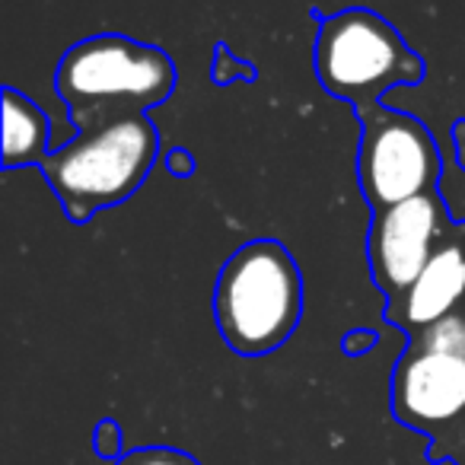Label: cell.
Here are the masks:
<instances>
[{
    "label": "cell",
    "instance_id": "13",
    "mask_svg": "<svg viewBox=\"0 0 465 465\" xmlns=\"http://www.w3.org/2000/svg\"><path fill=\"white\" fill-rule=\"evenodd\" d=\"M122 427H118V420H112V418H105V420H99L96 424V430H93V450H96V456H103V459H122L124 456V450H122Z\"/></svg>",
    "mask_w": 465,
    "mask_h": 465
},
{
    "label": "cell",
    "instance_id": "7",
    "mask_svg": "<svg viewBox=\"0 0 465 465\" xmlns=\"http://www.w3.org/2000/svg\"><path fill=\"white\" fill-rule=\"evenodd\" d=\"M452 223L456 220L450 217V207L440 192L373 213L367 259L373 284L386 293V303L401 297L418 281Z\"/></svg>",
    "mask_w": 465,
    "mask_h": 465
},
{
    "label": "cell",
    "instance_id": "2",
    "mask_svg": "<svg viewBox=\"0 0 465 465\" xmlns=\"http://www.w3.org/2000/svg\"><path fill=\"white\" fill-rule=\"evenodd\" d=\"M303 316V274L291 249L278 240L242 242L220 265L213 319L220 338L240 357L278 351Z\"/></svg>",
    "mask_w": 465,
    "mask_h": 465
},
{
    "label": "cell",
    "instance_id": "1",
    "mask_svg": "<svg viewBox=\"0 0 465 465\" xmlns=\"http://www.w3.org/2000/svg\"><path fill=\"white\" fill-rule=\"evenodd\" d=\"M54 90L77 134H90L166 103L175 90V64L160 45L103 33L67 48Z\"/></svg>",
    "mask_w": 465,
    "mask_h": 465
},
{
    "label": "cell",
    "instance_id": "8",
    "mask_svg": "<svg viewBox=\"0 0 465 465\" xmlns=\"http://www.w3.org/2000/svg\"><path fill=\"white\" fill-rule=\"evenodd\" d=\"M465 310V223H452L430 262L401 297L389 300L382 316L411 341L430 325Z\"/></svg>",
    "mask_w": 465,
    "mask_h": 465
},
{
    "label": "cell",
    "instance_id": "5",
    "mask_svg": "<svg viewBox=\"0 0 465 465\" xmlns=\"http://www.w3.org/2000/svg\"><path fill=\"white\" fill-rule=\"evenodd\" d=\"M361 147H357V182L370 211L405 204L420 194L440 192V143L420 118L380 105L363 112Z\"/></svg>",
    "mask_w": 465,
    "mask_h": 465
},
{
    "label": "cell",
    "instance_id": "3",
    "mask_svg": "<svg viewBox=\"0 0 465 465\" xmlns=\"http://www.w3.org/2000/svg\"><path fill=\"white\" fill-rule=\"evenodd\" d=\"M319 20L316 77L325 93L344 99L357 115L380 109L395 86H418L427 67L386 16L367 7H348Z\"/></svg>",
    "mask_w": 465,
    "mask_h": 465
},
{
    "label": "cell",
    "instance_id": "16",
    "mask_svg": "<svg viewBox=\"0 0 465 465\" xmlns=\"http://www.w3.org/2000/svg\"><path fill=\"white\" fill-rule=\"evenodd\" d=\"M452 147H456L459 166L465 169V122H459L456 128H452Z\"/></svg>",
    "mask_w": 465,
    "mask_h": 465
},
{
    "label": "cell",
    "instance_id": "9",
    "mask_svg": "<svg viewBox=\"0 0 465 465\" xmlns=\"http://www.w3.org/2000/svg\"><path fill=\"white\" fill-rule=\"evenodd\" d=\"M48 118L26 93L4 86V169L42 166L48 160Z\"/></svg>",
    "mask_w": 465,
    "mask_h": 465
},
{
    "label": "cell",
    "instance_id": "12",
    "mask_svg": "<svg viewBox=\"0 0 465 465\" xmlns=\"http://www.w3.org/2000/svg\"><path fill=\"white\" fill-rule=\"evenodd\" d=\"M427 462H452V465H465V420L450 430L446 437L433 440L427 446Z\"/></svg>",
    "mask_w": 465,
    "mask_h": 465
},
{
    "label": "cell",
    "instance_id": "14",
    "mask_svg": "<svg viewBox=\"0 0 465 465\" xmlns=\"http://www.w3.org/2000/svg\"><path fill=\"white\" fill-rule=\"evenodd\" d=\"M376 344V331H370V329H354V331H344V338H341V351L348 357H361V354H367L370 348Z\"/></svg>",
    "mask_w": 465,
    "mask_h": 465
},
{
    "label": "cell",
    "instance_id": "11",
    "mask_svg": "<svg viewBox=\"0 0 465 465\" xmlns=\"http://www.w3.org/2000/svg\"><path fill=\"white\" fill-rule=\"evenodd\" d=\"M211 77H213V84H220V86L232 84V80H246V84H252V80H259V67H252V64H246V61H240L226 45H217V54H213V67H211Z\"/></svg>",
    "mask_w": 465,
    "mask_h": 465
},
{
    "label": "cell",
    "instance_id": "6",
    "mask_svg": "<svg viewBox=\"0 0 465 465\" xmlns=\"http://www.w3.org/2000/svg\"><path fill=\"white\" fill-rule=\"evenodd\" d=\"M392 414L399 424L440 440L465 420V354L418 335L392 370Z\"/></svg>",
    "mask_w": 465,
    "mask_h": 465
},
{
    "label": "cell",
    "instance_id": "15",
    "mask_svg": "<svg viewBox=\"0 0 465 465\" xmlns=\"http://www.w3.org/2000/svg\"><path fill=\"white\" fill-rule=\"evenodd\" d=\"M166 166H169V173H173V175H188L194 169V160H192V153H188L185 147H175V150H169V153H166Z\"/></svg>",
    "mask_w": 465,
    "mask_h": 465
},
{
    "label": "cell",
    "instance_id": "4",
    "mask_svg": "<svg viewBox=\"0 0 465 465\" xmlns=\"http://www.w3.org/2000/svg\"><path fill=\"white\" fill-rule=\"evenodd\" d=\"M160 156V131L147 115L77 134L52 150L42 175L71 223H90L99 211L128 201Z\"/></svg>",
    "mask_w": 465,
    "mask_h": 465
},
{
    "label": "cell",
    "instance_id": "10",
    "mask_svg": "<svg viewBox=\"0 0 465 465\" xmlns=\"http://www.w3.org/2000/svg\"><path fill=\"white\" fill-rule=\"evenodd\" d=\"M115 465H201L192 452L175 450V446H137L128 450Z\"/></svg>",
    "mask_w": 465,
    "mask_h": 465
},
{
    "label": "cell",
    "instance_id": "17",
    "mask_svg": "<svg viewBox=\"0 0 465 465\" xmlns=\"http://www.w3.org/2000/svg\"><path fill=\"white\" fill-rule=\"evenodd\" d=\"M459 316H462V329H465V310H462V312H459Z\"/></svg>",
    "mask_w": 465,
    "mask_h": 465
}]
</instances>
